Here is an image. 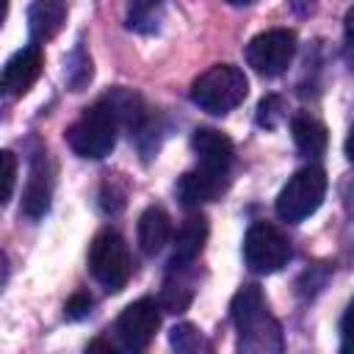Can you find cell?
I'll list each match as a JSON object with an SVG mask.
<instances>
[{"label": "cell", "mask_w": 354, "mask_h": 354, "mask_svg": "<svg viewBox=\"0 0 354 354\" xmlns=\"http://www.w3.org/2000/svg\"><path fill=\"white\" fill-rule=\"evenodd\" d=\"M41 66H44V53L36 41L17 50L3 66V91L8 97H22L39 80Z\"/></svg>", "instance_id": "30bf717a"}, {"label": "cell", "mask_w": 354, "mask_h": 354, "mask_svg": "<svg viewBox=\"0 0 354 354\" xmlns=\"http://www.w3.org/2000/svg\"><path fill=\"white\" fill-rule=\"evenodd\" d=\"M160 326V301L138 299L116 318V337L127 351H144Z\"/></svg>", "instance_id": "ba28073f"}, {"label": "cell", "mask_w": 354, "mask_h": 354, "mask_svg": "<svg viewBox=\"0 0 354 354\" xmlns=\"http://www.w3.org/2000/svg\"><path fill=\"white\" fill-rule=\"evenodd\" d=\"M224 183H227V177L210 174V171H205V169L199 166V169H194V171H185V174L177 180L174 191H177L180 205L188 207V210H194V207H199V205L216 199V196L221 194Z\"/></svg>", "instance_id": "4fadbf2b"}, {"label": "cell", "mask_w": 354, "mask_h": 354, "mask_svg": "<svg viewBox=\"0 0 354 354\" xmlns=\"http://www.w3.org/2000/svg\"><path fill=\"white\" fill-rule=\"evenodd\" d=\"M163 0H130L127 3V28L136 33H155L163 22Z\"/></svg>", "instance_id": "e0dca14e"}, {"label": "cell", "mask_w": 354, "mask_h": 354, "mask_svg": "<svg viewBox=\"0 0 354 354\" xmlns=\"http://www.w3.org/2000/svg\"><path fill=\"white\" fill-rule=\"evenodd\" d=\"M91 304H94V299H91L86 290H77V293H72L69 301L64 304V315H66L69 321H80V318H86V315L91 313Z\"/></svg>", "instance_id": "7402d4cb"}, {"label": "cell", "mask_w": 354, "mask_h": 354, "mask_svg": "<svg viewBox=\"0 0 354 354\" xmlns=\"http://www.w3.org/2000/svg\"><path fill=\"white\" fill-rule=\"evenodd\" d=\"M290 241L266 221H257L246 230L243 238V260L254 274H274L290 260Z\"/></svg>", "instance_id": "8992f818"}, {"label": "cell", "mask_w": 354, "mask_h": 354, "mask_svg": "<svg viewBox=\"0 0 354 354\" xmlns=\"http://www.w3.org/2000/svg\"><path fill=\"white\" fill-rule=\"evenodd\" d=\"M346 155H348V160H354V127L346 136Z\"/></svg>", "instance_id": "4316f807"}, {"label": "cell", "mask_w": 354, "mask_h": 354, "mask_svg": "<svg viewBox=\"0 0 354 354\" xmlns=\"http://www.w3.org/2000/svg\"><path fill=\"white\" fill-rule=\"evenodd\" d=\"M246 94H249V80L243 69L232 64H216L191 83V102L213 116H224L235 111L246 100Z\"/></svg>", "instance_id": "7a4b0ae2"}, {"label": "cell", "mask_w": 354, "mask_h": 354, "mask_svg": "<svg viewBox=\"0 0 354 354\" xmlns=\"http://www.w3.org/2000/svg\"><path fill=\"white\" fill-rule=\"evenodd\" d=\"M50 199H53V166L47 160L44 152H39L30 163V177L25 183L22 191V210L30 218H41L50 210Z\"/></svg>", "instance_id": "8fae6325"}, {"label": "cell", "mask_w": 354, "mask_h": 354, "mask_svg": "<svg viewBox=\"0 0 354 354\" xmlns=\"http://www.w3.org/2000/svg\"><path fill=\"white\" fill-rule=\"evenodd\" d=\"M191 147L205 171L218 174V177L230 174V169L235 163V144L230 136H224L221 130H213V127H199L191 136Z\"/></svg>", "instance_id": "9c48e42d"}, {"label": "cell", "mask_w": 354, "mask_h": 354, "mask_svg": "<svg viewBox=\"0 0 354 354\" xmlns=\"http://www.w3.org/2000/svg\"><path fill=\"white\" fill-rule=\"evenodd\" d=\"M285 119V102L279 94H268L260 100L257 105V124L266 127V130H274L279 122Z\"/></svg>", "instance_id": "44dd1931"}, {"label": "cell", "mask_w": 354, "mask_h": 354, "mask_svg": "<svg viewBox=\"0 0 354 354\" xmlns=\"http://www.w3.org/2000/svg\"><path fill=\"white\" fill-rule=\"evenodd\" d=\"M207 232H210L207 218H205V216H191V218L180 227V232H177V238H174V243H171L169 268H171V271H185V268L202 254V249H205V243H207Z\"/></svg>", "instance_id": "7c38bea8"}, {"label": "cell", "mask_w": 354, "mask_h": 354, "mask_svg": "<svg viewBox=\"0 0 354 354\" xmlns=\"http://www.w3.org/2000/svg\"><path fill=\"white\" fill-rule=\"evenodd\" d=\"M88 268H91V277L108 293H119L127 285L130 271H133V263H130V252H127L124 238L119 232H113V230H102L91 241Z\"/></svg>", "instance_id": "5b68a950"}, {"label": "cell", "mask_w": 354, "mask_h": 354, "mask_svg": "<svg viewBox=\"0 0 354 354\" xmlns=\"http://www.w3.org/2000/svg\"><path fill=\"white\" fill-rule=\"evenodd\" d=\"M230 318L238 329V348L246 354H277L285 348L282 326L268 313L266 296L257 285H243L230 304Z\"/></svg>", "instance_id": "6da1fadb"}, {"label": "cell", "mask_w": 354, "mask_h": 354, "mask_svg": "<svg viewBox=\"0 0 354 354\" xmlns=\"http://www.w3.org/2000/svg\"><path fill=\"white\" fill-rule=\"evenodd\" d=\"M169 343L180 354H196V351H207L210 348V343L205 340V335L194 324H177V326H171Z\"/></svg>", "instance_id": "d6986e66"}, {"label": "cell", "mask_w": 354, "mask_h": 354, "mask_svg": "<svg viewBox=\"0 0 354 354\" xmlns=\"http://www.w3.org/2000/svg\"><path fill=\"white\" fill-rule=\"evenodd\" d=\"M324 196H326V171L321 166H304L277 194V216L288 224H299L321 207Z\"/></svg>", "instance_id": "277c9868"}, {"label": "cell", "mask_w": 354, "mask_h": 354, "mask_svg": "<svg viewBox=\"0 0 354 354\" xmlns=\"http://www.w3.org/2000/svg\"><path fill=\"white\" fill-rule=\"evenodd\" d=\"M290 133H293V141L296 147L304 152V155H321L326 149V141H329V133L324 127V122H318L315 116H293L290 122Z\"/></svg>", "instance_id": "2e32d148"}, {"label": "cell", "mask_w": 354, "mask_h": 354, "mask_svg": "<svg viewBox=\"0 0 354 354\" xmlns=\"http://www.w3.org/2000/svg\"><path fill=\"white\" fill-rule=\"evenodd\" d=\"M116 133H119V119L111 111V105L100 97L66 127V144L72 147L75 155L100 160L111 155V149L116 147Z\"/></svg>", "instance_id": "3957f363"}, {"label": "cell", "mask_w": 354, "mask_h": 354, "mask_svg": "<svg viewBox=\"0 0 354 354\" xmlns=\"http://www.w3.org/2000/svg\"><path fill=\"white\" fill-rule=\"evenodd\" d=\"M94 348H105V351H113V346H111V343H105V340H91V343H88V351H94Z\"/></svg>", "instance_id": "83f0119b"}, {"label": "cell", "mask_w": 354, "mask_h": 354, "mask_svg": "<svg viewBox=\"0 0 354 354\" xmlns=\"http://www.w3.org/2000/svg\"><path fill=\"white\" fill-rule=\"evenodd\" d=\"M91 75H94L91 58L86 55L83 47H75L72 55L66 58V83H69V88H72V91H80V88L91 80Z\"/></svg>", "instance_id": "ffe728a7"}, {"label": "cell", "mask_w": 354, "mask_h": 354, "mask_svg": "<svg viewBox=\"0 0 354 354\" xmlns=\"http://www.w3.org/2000/svg\"><path fill=\"white\" fill-rule=\"evenodd\" d=\"M158 301H160V310H163V313H183V310H188V304L194 301V288H191L183 277L166 279Z\"/></svg>", "instance_id": "ac0fdd59"}, {"label": "cell", "mask_w": 354, "mask_h": 354, "mask_svg": "<svg viewBox=\"0 0 354 354\" xmlns=\"http://www.w3.org/2000/svg\"><path fill=\"white\" fill-rule=\"evenodd\" d=\"M340 337H343L340 348H343L346 354H354V299H351V304H348L346 313H343V321H340Z\"/></svg>", "instance_id": "cb8c5ba5"}, {"label": "cell", "mask_w": 354, "mask_h": 354, "mask_svg": "<svg viewBox=\"0 0 354 354\" xmlns=\"http://www.w3.org/2000/svg\"><path fill=\"white\" fill-rule=\"evenodd\" d=\"M230 6H249V3H254V0H227Z\"/></svg>", "instance_id": "f1b7e54d"}, {"label": "cell", "mask_w": 354, "mask_h": 354, "mask_svg": "<svg viewBox=\"0 0 354 354\" xmlns=\"http://www.w3.org/2000/svg\"><path fill=\"white\" fill-rule=\"evenodd\" d=\"M346 39H348V44L354 47V6H351L348 14H346Z\"/></svg>", "instance_id": "484cf974"}, {"label": "cell", "mask_w": 354, "mask_h": 354, "mask_svg": "<svg viewBox=\"0 0 354 354\" xmlns=\"http://www.w3.org/2000/svg\"><path fill=\"white\" fill-rule=\"evenodd\" d=\"M14 183H17V160L11 149H3V202L11 199Z\"/></svg>", "instance_id": "603a6c76"}, {"label": "cell", "mask_w": 354, "mask_h": 354, "mask_svg": "<svg viewBox=\"0 0 354 354\" xmlns=\"http://www.w3.org/2000/svg\"><path fill=\"white\" fill-rule=\"evenodd\" d=\"M343 199H346L348 213L354 216V180H348V183H346V188H343Z\"/></svg>", "instance_id": "d4e9b609"}, {"label": "cell", "mask_w": 354, "mask_h": 354, "mask_svg": "<svg viewBox=\"0 0 354 354\" xmlns=\"http://www.w3.org/2000/svg\"><path fill=\"white\" fill-rule=\"evenodd\" d=\"M293 55H296V33L288 28L263 30L246 44V64L263 77L282 75L290 66Z\"/></svg>", "instance_id": "52a82bcc"}, {"label": "cell", "mask_w": 354, "mask_h": 354, "mask_svg": "<svg viewBox=\"0 0 354 354\" xmlns=\"http://www.w3.org/2000/svg\"><path fill=\"white\" fill-rule=\"evenodd\" d=\"M66 22V0H30L28 8V28L33 41L53 39Z\"/></svg>", "instance_id": "5bb4252c"}, {"label": "cell", "mask_w": 354, "mask_h": 354, "mask_svg": "<svg viewBox=\"0 0 354 354\" xmlns=\"http://www.w3.org/2000/svg\"><path fill=\"white\" fill-rule=\"evenodd\" d=\"M171 238V221L169 213L158 205H149L138 218V246L144 254H158Z\"/></svg>", "instance_id": "9a60e30c"}]
</instances>
